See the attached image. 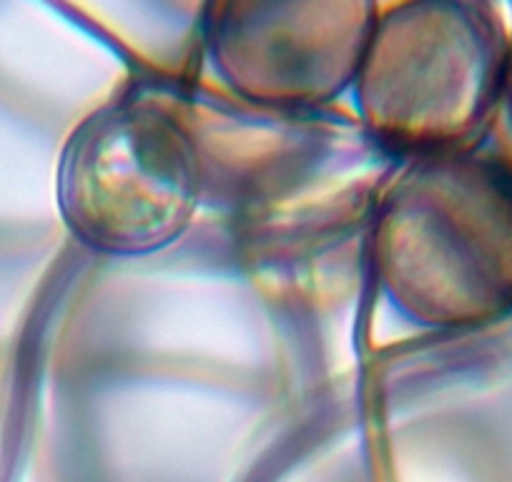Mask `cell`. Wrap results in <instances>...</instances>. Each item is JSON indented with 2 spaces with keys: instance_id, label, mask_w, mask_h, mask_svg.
<instances>
[{
  "instance_id": "1",
  "label": "cell",
  "mask_w": 512,
  "mask_h": 482,
  "mask_svg": "<svg viewBox=\"0 0 512 482\" xmlns=\"http://www.w3.org/2000/svg\"><path fill=\"white\" fill-rule=\"evenodd\" d=\"M196 194L194 146L151 106L98 113L63 159V209L86 244L103 252L141 254L174 241Z\"/></svg>"
},
{
  "instance_id": "2",
  "label": "cell",
  "mask_w": 512,
  "mask_h": 482,
  "mask_svg": "<svg viewBox=\"0 0 512 482\" xmlns=\"http://www.w3.org/2000/svg\"><path fill=\"white\" fill-rule=\"evenodd\" d=\"M445 8H407L372 28L357 81L369 124L397 146L432 149L467 118L480 88L475 33Z\"/></svg>"
},
{
  "instance_id": "3",
  "label": "cell",
  "mask_w": 512,
  "mask_h": 482,
  "mask_svg": "<svg viewBox=\"0 0 512 482\" xmlns=\"http://www.w3.org/2000/svg\"><path fill=\"white\" fill-rule=\"evenodd\" d=\"M231 8L214 28V56L234 86L277 103L327 98L357 78L374 23L357 8L347 21L282 18V6Z\"/></svg>"
}]
</instances>
